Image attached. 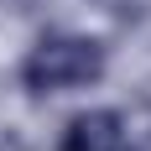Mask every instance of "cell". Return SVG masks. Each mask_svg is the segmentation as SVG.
Returning a JSON list of instances; mask_svg holds the SVG:
<instances>
[{
  "instance_id": "1",
  "label": "cell",
  "mask_w": 151,
  "mask_h": 151,
  "mask_svg": "<svg viewBox=\"0 0 151 151\" xmlns=\"http://www.w3.org/2000/svg\"><path fill=\"white\" fill-rule=\"evenodd\" d=\"M104 42L99 37H83V31H47L26 47V58L16 68L21 89L26 94H73V89H89L104 78Z\"/></svg>"
},
{
  "instance_id": "2",
  "label": "cell",
  "mask_w": 151,
  "mask_h": 151,
  "mask_svg": "<svg viewBox=\"0 0 151 151\" xmlns=\"http://www.w3.org/2000/svg\"><path fill=\"white\" fill-rule=\"evenodd\" d=\"M130 146V120L120 109H83L63 125L58 151H125Z\"/></svg>"
}]
</instances>
